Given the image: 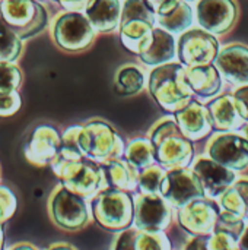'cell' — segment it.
<instances>
[{
    "instance_id": "obj_1",
    "label": "cell",
    "mask_w": 248,
    "mask_h": 250,
    "mask_svg": "<svg viewBox=\"0 0 248 250\" xmlns=\"http://www.w3.org/2000/svg\"><path fill=\"white\" fill-rule=\"evenodd\" d=\"M149 92L165 111L172 114L180 111L194 94L189 83L187 67L181 63L156 66L149 75Z\"/></svg>"
},
{
    "instance_id": "obj_2",
    "label": "cell",
    "mask_w": 248,
    "mask_h": 250,
    "mask_svg": "<svg viewBox=\"0 0 248 250\" xmlns=\"http://www.w3.org/2000/svg\"><path fill=\"white\" fill-rule=\"evenodd\" d=\"M149 139L155 149V158L165 170L189 167L194 157L191 139L180 129L178 123L171 119L159 120L151 130Z\"/></svg>"
},
{
    "instance_id": "obj_3",
    "label": "cell",
    "mask_w": 248,
    "mask_h": 250,
    "mask_svg": "<svg viewBox=\"0 0 248 250\" xmlns=\"http://www.w3.org/2000/svg\"><path fill=\"white\" fill-rule=\"evenodd\" d=\"M156 9L151 0H126L121 9L120 40L123 45L140 56L152 40Z\"/></svg>"
},
{
    "instance_id": "obj_4",
    "label": "cell",
    "mask_w": 248,
    "mask_h": 250,
    "mask_svg": "<svg viewBox=\"0 0 248 250\" xmlns=\"http://www.w3.org/2000/svg\"><path fill=\"white\" fill-rule=\"evenodd\" d=\"M94 220L104 230L124 231L134 223V199L130 192L107 188L92 198Z\"/></svg>"
},
{
    "instance_id": "obj_5",
    "label": "cell",
    "mask_w": 248,
    "mask_h": 250,
    "mask_svg": "<svg viewBox=\"0 0 248 250\" xmlns=\"http://www.w3.org/2000/svg\"><path fill=\"white\" fill-rule=\"evenodd\" d=\"M79 145L83 155L99 164L110 163L124 155L123 139L105 122L94 120L80 127Z\"/></svg>"
},
{
    "instance_id": "obj_6",
    "label": "cell",
    "mask_w": 248,
    "mask_h": 250,
    "mask_svg": "<svg viewBox=\"0 0 248 250\" xmlns=\"http://www.w3.org/2000/svg\"><path fill=\"white\" fill-rule=\"evenodd\" d=\"M61 185L82 198H94L108 188L104 168L99 163L89 158L64 163L53 168Z\"/></svg>"
},
{
    "instance_id": "obj_7",
    "label": "cell",
    "mask_w": 248,
    "mask_h": 250,
    "mask_svg": "<svg viewBox=\"0 0 248 250\" xmlns=\"http://www.w3.org/2000/svg\"><path fill=\"white\" fill-rule=\"evenodd\" d=\"M53 223L66 231H79L89 223V209L85 198L73 193L63 185L57 186L48 201Z\"/></svg>"
},
{
    "instance_id": "obj_8",
    "label": "cell",
    "mask_w": 248,
    "mask_h": 250,
    "mask_svg": "<svg viewBox=\"0 0 248 250\" xmlns=\"http://www.w3.org/2000/svg\"><path fill=\"white\" fill-rule=\"evenodd\" d=\"M3 19L13 28L20 40L41 32L48 21L45 9L34 0H3L0 4Z\"/></svg>"
},
{
    "instance_id": "obj_9",
    "label": "cell",
    "mask_w": 248,
    "mask_h": 250,
    "mask_svg": "<svg viewBox=\"0 0 248 250\" xmlns=\"http://www.w3.org/2000/svg\"><path fill=\"white\" fill-rule=\"evenodd\" d=\"M95 35V28L86 15L69 12L61 15L53 28L56 44L66 51H82L88 48Z\"/></svg>"
},
{
    "instance_id": "obj_10",
    "label": "cell",
    "mask_w": 248,
    "mask_h": 250,
    "mask_svg": "<svg viewBox=\"0 0 248 250\" xmlns=\"http://www.w3.org/2000/svg\"><path fill=\"white\" fill-rule=\"evenodd\" d=\"M159 193L170 202L171 207L178 209L194 199L206 198L200 179L189 167L168 170L161 183Z\"/></svg>"
},
{
    "instance_id": "obj_11",
    "label": "cell",
    "mask_w": 248,
    "mask_h": 250,
    "mask_svg": "<svg viewBox=\"0 0 248 250\" xmlns=\"http://www.w3.org/2000/svg\"><path fill=\"white\" fill-rule=\"evenodd\" d=\"M219 54V42L206 29H190L180 37L178 59L187 67L215 63Z\"/></svg>"
},
{
    "instance_id": "obj_12",
    "label": "cell",
    "mask_w": 248,
    "mask_h": 250,
    "mask_svg": "<svg viewBox=\"0 0 248 250\" xmlns=\"http://www.w3.org/2000/svg\"><path fill=\"white\" fill-rule=\"evenodd\" d=\"M172 220L170 202L158 193H142L134 199L133 226L142 231H165Z\"/></svg>"
},
{
    "instance_id": "obj_13",
    "label": "cell",
    "mask_w": 248,
    "mask_h": 250,
    "mask_svg": "<svg viewBox=\"0 0 248 250\" xmlns=\"http://www.w3.org/2000/svg\"><path fill=\"white\" fill-rule=\"evenodd\" d=\"M221 208L212 199L200 198L178 209L180 226L191 236H210L215 230Z\"/></svg>"
},
{
    "instance_id": "obj_14",
    "label": "cell",
    "mask_w": 248,
    "mask_h": 250,
    "mask_svg": "<svg viewBox=\"0 0 248 250\" xmlns=\"http://www.w3.org/2000/svg\"><path fill=\"white\" fill-rule=\"evenodd\" d=\"M208 154L213 161L234 171H243L248 167L247 138L232 132L221 133L208 144Z\"/></svg>"
},
{
    "instance_id": "obj_15",
    "label": "cell",
    "mask_w": 248,
    "mask_h": 250,
    "mask_svg": "<svg viewBox=\"0 0 248 250\" xmlns=\"http://www.w3.org/2000/svg\"><path fill=\"white\" fill-rule=\"evenodd\" d=\"M237 13L234 0H200L197 3V21L212 34L228 32L237 21Z\"/></svg>"
},
{
    "instance_id": "obj_16",
    "label": "cell",
    "mask_w": 248,
    "mask_h": 250,
    "mask_svg": "<svg viewBox=\"0 0 248 250\" xmlns=\"http://www.w3.org/2000/svg\"><path fill=\"white\" fill-rule=\"evenodd\" d=\"M193 171L200 179L205 193L210 199L221 198L237 182L234 170L213 161L212 158H199L193 166Z\"/></svg>"
},
{
    "instance_id": "obj_17",
    "label": "cell",
    "mask_w": 248,
    "mask_h": 250,
    "mask_svg": "<svg viewBox=\"0 0 248 250\" xmlns=\"http://www.w3.org/2000/svg\"><path fill=\"white\" fill-rule=\"evenodd\" d=\"M61 146V136L53 126L39 125L34 129L31 139L25 148L26 160L38 167L51 164Z\"/></svg>"
},
{
    "instance_id": "obj_18",
    "label": "cell",
    "mask_w": 248,
    "mask_h": 250,
    "mask_svg": "<svg viewBox=\"0 0 248 250\" xmlns=\"http://www.w3.org/2000/svg\"><path fill=\"white\" fill-rule=\"evenodd\" d=\"M215 66L234 85H248V47L231 44L219 51Z\"/></svg>"
},
{
    "instance_id": "obj_19",
    "label": "cell",
    "mask_w": 248,
    "mask_h": 250,
    "mask_svg": "<svg viewBox=\"0 0 248 250\" xmlns=\"http://www.w3.org/2000/svg\"><path fill=\"white\" fill-rule=\"evenodd\" d=\"M174 117L181 132L191 141L202 139L213 130L208 105L199 101L191 100L184 108L174 113Z\"/></svg>"
},
{
    "instance_id": "obj_20",
    "label": "cell",
    "mask_w": 248,
    "mask_h": 250,
    "mask_svg": "<svg viewBox=\"0 0 248 250\" xmlns=\"http://www.w3.org/2000/svg\"><path fill=\"white\" fill-rule=\"evenodd\" d=\"M206 105L212 117L213 130L231 132L235 129H243L246 125V120L237 108L234 95H222Z\"/></svg>"
},
{
    "instance_id": "obj_21",
    "label": "cell",
    "mask_w": 248,
    "mask_h": 250,
    "mask_svg": "<svg viewBox=\"0 0 248 250\" xmlns=\"http://www.w3.org/2000/svg\"><path fill=\"white\" fill-rule=\"evenodd\" d=\"M156 21L168 32H183L193 22V10L184 0H161Z\"/></svg>"
},
{
    "instance_id": "obj_22",
    "label": "cell",
    "mask_w": 248,
    "mask_h": 250,
    "mask_svg": "<svg viewBox=\"0 0 248 250\" xmlns=\"http://www.w3.org/2000/svg\"><path fill=\"white\" fill-rule=\"evenodd\" d=\"M107 177L108 188L124 192H134L139 186L140 170L136 168L126 158H117L110 163L101 164Z\"/></svg>"
},
{
    "instance_id": "obj_23",
    "label": "cell",
    "mask_w": 248,
    "mask_h": 250,
    "mask_svg": "<svg viewBox=\"0 0 248 250\" xmlns=\"http://www.w3.org/2000/svg\"><path fill=\"white\" fill-rule=\"evenodd\" d=\"M187 78L193 92L200 98H210L222 89L221 72L213 64L187 67Z\"/></svg>"
},
{
    "instance_id": "obj_24",
    "label": "cell",
    "mask_w": 248,
    "mask_h": 250,
    "mask_svg": "<svg viewBox=\"0 0 248 250\" xmlns=\"http://www.w3.org/2000/svg\"><path fill=\"white\" fill-rule=\"evenodd\" d=\"M85 12L92 26L99 32H111L120 25L121 6L118 0H92Z\"/></svg>"
},
{
    "instance_id": "obj_25",
    "label": "cell",
    "mask_w": 248,
    "mask_h": 250,
    "mask_svg": "<svg viewBox=\"0 0 248 250\" xmlns=\"http://www.w3.org/2000/svg\"><path fill=\"white\" fill-rule=\"evenodd\" d=\"M175 56L174 37L164 28H155L148 48L139 56L145 64L159 66L172 60Z\"/></svg>"
},
{
    "instance_id": "obj_26",
    "label": "cell",
    "mask_w": 248,
    "mask_h": 250,
    "mask_svg": "<svg viewBox=\"0 0 248 250\" xmlns=\"http://www.w3.org/2000/svg\"><path fill=\"white\" fill-rule=\"evenodd\" d=\"M219 205L248 221V179L237 180L219 198Z\"/></svg>"
},
{
    "instance_id": "obj_27",
    "label": "cell",
    "mask_w": 248,
    "mask_h": 250,
    "mask_svg": "<svg viewBox=\"0 0 248 250\" xmlns=\"http://www.w3.org/2000/svg\"><path fill=\"white\" fill-rule=\"evenodd\" d=\"M82 126H72L69 127L63 136H61V146L60 151L57 154V157L51 161V168H56L64 163H70V161H79L86 158L80 149L79 145V132H80Z\"/></svg>"
},
{
    "instance_id": "obj_28",
    "label": "cell",
    "mask_w": 248,
    "mask_h": 250,
    "mask_svg": "<svg viewBox=\"0 0 248 250\" xmlns=\"http://www.w3.org/2000/svg\"><path fill=\"white\" fill-rule=\"evenodd\" d=\"M145 85V76L143 72L133 66L127 64L118 69L115 75V92L121 97H130L136 95L142 91Z\"/></svg>"
},
{
    "instance_id": "obj_29",
    "label": "cell",
    "mask_w": 248,
    "mask_h": 250,
    "mask_svg": "<svg viewBox=\"0 0 248 250\" xmlns=\"http://www.w3.org/2000/svg\"><path fill=\"white\" fill-rule=\"evenodd\" d=\"M124 158L140 171L152 166L156 161V158L151 139H143V138L133 139L124 151Z\"/></svg>"
},
{
    "instance_id": "obj_30",
    "label": "cell",
    "mask_w": 248,
    "mask_h": 250,
    "mask_svg": "<svg viewBox=\"0 0 248 250\" xmlns=\"http://www.w3.org/2000/svg\"><path fill=\"white\" fill-rule=\"evenodd\" d=\"M22 53V40L13 28L0 19V62H15Z\"/></svg>"
},
{
    "instance_id": "obj_31",
    "label": "cell",
    "mask_w": 248,
    "mask_h": 250,
    "mask_svg": "<svg viewBox=\"0 0 248 250\" xmlns=\"http://www.w3.org/2000/svg\"><path fill=\"white\" fill-rule=\"evenodd\" d=\"M244 231H246V220L244 218H241L240 215H237L231 211H227V209L221 211V214L216 220L213 233H225V234L232 236L237 242H240Z\"/></svg>"
},
{
    "instance_id": "obj_32",
    "label": "cell",
    "mask_w": 248,
    "mask_h": 250,
    "mask_svg": "<svg viewBox=\"0 0 248 250\" xmlns=\"http://www.w3.org/2000/svg\"><path fill=\"white\" fill-rule=\"evenodd\" d=\"M167 171L162 166H149L140 171L139 176V186L137 189L142 193H159L161 183L165 177Z\"/></svg>"
},
{
    "instance_id": "obj_33",
    "label": "cell",
    "mask_w": 248,
    "mask_h": 250,
    "mask_svg": "<svg viewBox=\"0 0 248 250\" xmlns=\"http://www.w3.org/2000/svg\"><path fill=\"white\" fill-rule=\"evenodd\" d=\"M136 250H171V242L164 231H142L137 230Z\"/></svg>"
},
{
    "instance_id": "obj_34",
    "label": "cell",
    "mask_w": 248,
    "mask_h": 250,
    "mask_svg": "<svg viewBox=\"0 0 248 250\" xmlns=\"http://www.w3.org/2000/svg\"><path fill=\"white\" fill-rule=\"evenodd\" d=\"M22 83V72L15 62H0V95H7Z\"/></svg>"
},
{
    "instance_id": "obj_35",
    "label": "cell",
    "mask_w": 248,
    "mask_h": 250,
    "mask_svg": "<svg viewBox=\"0 0 248 250\" xmlns=\"http://www.w3.org/2000/svg\"><path fill=\"white\" fill-rule=\"evenodd\" d=\"M16 211V196L9 188L0 186V224L7 221Z\"/></svg>"
},
{
    "instance_id": "obj_36",
    "label": "cell",
    "mask_w": 248,
    "mask_h": 250,
    "mask_svg": "<svg viewBox=\"0 0 248 250\" xmlns=\"http://www.w3.org/2000/svg\"><path fill=\"white\" fill-rule=\"evenodd\" d=\"M208 250H240L238 242L225 233H212L208 236Z\"/></svg>"
},
{
    "instance_id": "obj_37",
    "label": "cell",
    "mask_w": 248,
    "mask_h": 250,
    "mask_svg": "<svg viewBox=\"0 0 248 250\" xmlns=\"http://www.w3.org/2000/svg\"><path fill=\"white\" fill-rule=\"evenodd\" d=\"M20 105H22V98L18 91L7 95H0V117H10L16 114Z\"/></svg>"
},
{
    "instance_id": "obj_38",
    "label": "cell",
    "mask_w": 248,
    "mask_h": 250,
    "mask_svg": "<svg viewBox=\"0 0 248 250\" xmlns=\"http://www.w3.org/2000/svg\"><path fill=\"white\" fill-rule=\"evenodd\" d=\"M136 233L137 229H127L124 231H121V234L118 236L114 250H136L134 249V240H136Z\"/></svg>"
},
{
    "instance_id": "obj_39",
    "label": "cell",
    "mask_w": 248,
    "mask_h": 250,
    "mask_svg": "<svg viewBox=\"0 0 248 250\" xmlns=\"http://www.w3.org/2000/svg\"><path fill=\"white\" fill-rule=\"evenodd\" d=\"M234 98L241 117L246 120V123H248V85L238 88L234 92Z\"/></svg>"
},
{
    "instance_id": "obj_40",
    "label": "cell",
    "mask_w": 248,
    "mask_h": 250,
    "mask_svg": "<svg viewBox=\"0 0 248 250\" xmlns=\"http://www.w3.org/2000/svg\"><path fill=\"white\" fill-rule=\"evenodd\" d=\"M63 7H66L70 12H79V10H86V7L91 4L92 0H58Z\"/></svg>"
},
{
    "instance_id": "obj_41",
    "label": "cell",
    "mask_w": 248,
    "mask_h": 250,
    "mask_svg": "<svg viewBox=\"0 0 248 250\" xmlns=\"http://www.w3.org/2000/svg\"><path fill=\"white\" fill-rule=\"evenodd\" d=\"M184 250H208V236H196Z\"/></svg>"
},
{
    "instance_id": "obj_42",
    "label": "cell",
    "mask_w": 248,
    "mask_h": 250,
    "mask_svg": "<svg viewBox=\"0 0 248 250\" xmlns=\"http://www.w3.org/2000/svg\"><path fill=\"white\" fill-rule=\"evenodd\" d=\"M238 248L240 250H248V227H246V231L243 233V236L238 242Z\"/></svg>"
},
{
    "instance_id": "obj_43",
    "label": "cell",
    "mask_w": 248,
    "mask_h": 250,
    "mask_svg": "<svg viewBox=\"0 0 248 250\" xmlns=\"http://www.w3.org/2000/svg\"><path fill=\"white\" fill-rule=\"evenodd\" d=\"M48 250H76L75 248L69 246V245H64V243H60V245H54L51 246Z\"/></svg>"
},
{
    "instance_id": "obj_44",
    "label": "cell",
    "mask_w": 248,
    "mask_h": 250,
    "mask_svg": "<svg viewBox=\"0 0 248 250\" xmlns=\"http://www.w3.org/2000/svg\"><path fill=\"white\" fill-rule=\"evenodd\" d=\"M10 250H38L37 248L31 246V245H26V243H22V245H18L15 248H12Z\"/></svg>"
},
{
    "instance_id": "obj_45",
    "label": "cell",
    "mask_w": 248,
    "mask_h": 250,
    "mask_svg": "<svg viewBox=\"0 0 248 250\" xmlns=\"http://www.w3.org/2000/svg\"><path fill=\"white\" fill-rule=\"evenodd\" d=\"M0 250H3V229L0 224Z\"/></svg>"
},
{
    "instance_id": "obj_46",
    "label": "cell",
    "mask_w": 248,
    "mask_h": 250,
    "mask_svg": "<svg viewBox=\"0 0 248 250\" xmlns=\"http://www.w3.org/2000/svg\"><path fill=\"white\" fill-rule=\"evenodd\" d=\"M243 132H244V136L247 138L248 141V125H244V126H243Z\"/></svg>"
}]
</instances>
